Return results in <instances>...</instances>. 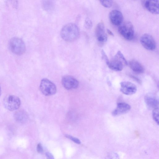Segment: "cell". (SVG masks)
I'll use <instances>...</instances> for the list:
<instances>
[{"label":"cell","mask_w":159,"mask_h":159,"mask_svg":"<svg viewBox=\"0 0 159 159\" xmlns=\"http://www.w3.org/2000/svg\"><path fill=\"white\" fill-rule=\"evenodd\" d=\"M80 35L78 26L73 23L68 24L64 26L61 31L62 38L67 42H72L77 39Z\"/></svg>","instance_id":"obj_1"},{"label":"cell","mask_w":159,"mask_h":159,"mask_svg":"<svg viewBox=\"0 0 159 159\" xmlns=\"http://www.w3.org/2000/svg\"><path fill=\"white\" fill-rule=\"evenodd\" d=\"M128 64L127 62L121 52L118 51L114 57L107 65L109 68L115 71H120L124 66Z\"/></svg>","instance_id":"obj_2"},{"label":"cell","mask_w":159,"mask_h":159,"mask_svg":"<svg viewBox=\"0 0 159 159\" xmlns=\"http://www.w3.org/2000/svg\"><path fill=\"white\" fill-rule=\"evenodd\" d=\"M118 31L122 36L127 40H131L134 37V27L130 21H127L122 23L119 26Z\"/></svg>","instance_id":"obj_3"},{"label":"cell","mask_w":159,"mask_h":159,"mask_svg":"<svg viewBox=\"0 0 159 159\" xmlns=\"http://www.w3.org/2000/svg\"><path fill=\"white\" fill-rule=\"evenodd\" d=\"M9 47L11 51L17 55L23 54L25 51V46L24 41L20 39L14 37L9 42Z\"/></svg>","instance_id":"obj_4"},{"label":"cell","mask_w":159,"mask_h":159,"mask_svg":"<svg viewBox=\"0 0 159 159\" xmlns=\"http://www.w3.org/2000/svg\"><path fill=\"white\" fill-rule=\"evenodd\" d=\"M3 104L5 107L10 111L17 109L20 105V99L18 97L13 95H8L4 98Z\"/></svg>","instance_id":"obj_5"},{"label":"cell","mask_w":159,"mask_h":159,"mask_svg":"<svg viewBox=\"0 0 159 159\" xmlns=\"http://www.w3.org/2000/svg\"><path fill=\"white\" fill-rule=\"evenodd\" d=\"M40 89L41 93L45 96L54 95L57 91L56 85L47 79H43L41 82Z\"/></svg>","instance_id":"obj_6"},{"label":"cell","mask_w":159,"mask_h":159,"mask_svg":"<svg viewBox=\"0 0 159 159\" xmlns=\"http://www.w3.org/2000/svg\"><path fill=\"white\" fill-rule=\"evenodd\" d=\"M140 40L142 45L148 50H153L156 48L155 40L152 36L150 34H143L141 37Z\"/></svg>","instance_id":"obj_7"},{"label":"cell","mask_w":159,"mask_h":159,"mask_svg":"<svg viewBox=\"0 0 159 159\" xmlns=\"http://www.w3.org/2000/svg\"><path fill=\"white\" fill-rule=\"evenodd\" d=\"M61 81L63 87L68 90L76 89L79 85V82L73 76L70 75L63 77Z\"/></svg>","instance_id":"obj_8"},{"label":"cell","mask_w":159,"mask_h":159,"mask_svg":"<svg viewBox=\"0 0 159 159\" xmlns=\"http://www.w3.org/2000/svg\"><path fill=\"white\" fill-rule=\"evenodd\" d=\"M120 91L126 95L135 93L137 90V87L133 83L129 81H122L120 83Z\"/></svg>","instance_id":"obj_9"},{"label":"cell","mask_w":159,"mask_h":159,"mask_svg":"<svg viewBox=\"0 0 159 159\" xmlns=\"http://www.w3.org/2000/svg\"><path fill=\"white\" fill-rule=\"evenodd\" d=\"M95 35L98 41L100 43H104L107 40V36L105 33V26L102 22L99 23L95 29Z\"/></svg>","instance_id":"obj_10"},{"label":"cell","mask_w":159,"mask_h":159,"mask_svg":"<svg viewBox=\"0 0 159 159\" xmlns=\"http://www.w3.org/2000/svg\"><path fill=\"white\" fill-rule=\"evenodd\" d=\"M109 18L113 25H120L122 23L123 16L120 11L114 10L110 12L109 14Z\"/></svg>","instance_id":"obj_11"},{"label":"cell","mask_w":159,"mask_h":159,"mask_svg":"<svg viewBox=\"0 0 159 159\" xmlns=\"http://www.w3.org/2000/svg\"><path fill=\"white\" fill-rule=\"evenodd\" d=\"M143 5L145 8L151 13L158 14L159 12L158 0H146L143 1Z\"/></svg>","instance_id":"obj_12"},{"label":"cell","mask_w":159,"mask_h":159,"mask_svg":"<svg viewBox=\"0 0 159 159\" xmlns=\"http://www.w3.org/2000/svg\"><path fill=\"white\" fill-rule=\"evenodd\" d=\"M131 107L125 102H120L117 104L116 108L113 111L112 114L117 116L127 113L130 109Z\"/></svg>","instance_id":"obj_13"},{"label":"cell","mask_w":159,"mask_h":159,"mask_svg":"<svg viewBox=\"0 0 159 159\" xmlns=\"http://www.w3.org/2000/svg\"><path fill=\"white\" fill-rule=\"evenodd\" d=\"M144 100L148 107L153 110L159 108V102L157 98L153 95L148 94L145 97Z\"/></svg>","instance_id":"obj_14"},{"label":"cell","mask_w":159,"mask_h":159,"mask_svg":"<svg viewBox=\"0 0 159 159\" xmlns=\"http://www.w3.org/2000/svg\"><path fill=\"white\" fill-rule=\"evenodd\" d=\"M15 120L19 123H25L27 120L28 116L27 113L23 110H20L16 111L14 115Z\"/></svg>","instance_id":"obj_15"},{"label":"cell","mask_w":159,"mask_h":159,"mask_svg":"<svg viewBox=\"0 0 159 159\" xmlns=\"http://www.w3.org/2000/svg\"><path fill=\"white\" fill-rule=\"evenodd\" d=\"M130 68L134 72L138 73H142L144 71V68L139 62L135 60H132L129 62Z\"/></svg>","instance_id":"obj_16"},{"label":"cell","mask_w":159,"mask_h":159,"mask_svg":"<svg viewBox=\"0 0 159 159\" xmlns=\"http://www.w3.org/2000/svg\"><path fill=\"white\" fill-rule=\"evenodd\" d=\"M152 117L153 120L158 125L159 124V108L153 110Z\"/></svg>","instance_id":"obj_17"},{"label":"cell","mask_w":159,"mask_h":159,"mask_svg":"<svg viewBox=\"0 0 159 159\" xmlns=\"http://www.w3.org/2000/svg\"><path fill=\"white\" fill-rule=\"evenodd\" d=\"M105 159H119V157L116 153L111 152L107 154L105 157Z\"/></svg>","instance_id":"obj_18"},{"label":"cell","mask_w":159,"mask_h":159,"mask_svg":"<svg viewBox=\"0 0 159 159\" xmlns=\"http://www.w3.org/2000/svg\"><path fill=\"white\" fill-rule=\"evenodd\" d=\"M100 2L103 6L107 8L111 7L113 3L112 0H101Z\"/></svg>","instance_id":"obj_19"},{"label":"cell","mask_w":159,"mask_h":159,"mask_svg":"<svg viewBox=\"0 0 159 159\" xmlns=\"http://www.w3.org/2000/svg\"><path fill=\"white\" fill-rule=\"evenodd\" d=\"M65 137L69 139H70L72 141L75 143L78 144L80 143V140L75 137L68 134L66 135Z\"/></svg>","instance_id":"obj_20"},{"label":"cell","mask_w":159,"mask_h":159,"mask_svg":"<svg viewBox=\"0 0 159 159\" xmlns=\"http://www.w3.org/2000/svg\"><path fill=\"white\" fill-rule=\"evenodd\" d=\"M101 53L102 58L104 60L106 64L107 65L109 62V61L107 55L103 49L101 50Z\"/></svg>","instance_id":"obj_21"},{"label":"cell","mask_w":159,"mask_h":159,"mask_svg":"<svg viewBox=\"0 0 159 159\" xmlns=\"http://www.w3.org/2000/svg\"><path fill=\"white\" fill-rule=\"evenodd\" d=\"M85 27L88 29H89L91 28L92 25V23L91 20L88 18H87L85 20Z\"/></svg>","instance_id":"obj_22"},{"label":"cell","mask_w":159,"mask_h":159,"mask_svg":"<svg viewBox=\"0 0 159 159\" xmlns=\"http://www.w3.org/2000/svg\"><path fill=\"white\" fill-rule=\"evenodd\" d=\"M37 150L38 152L41 153L43 152V147L40 143L38 144L37 147Z\"/></svg>","instance_id":"obj_23"},{"label":"cell","mask_w":159,"mask_h":159,"mask_svg":"<svg viewBox=\"0 0 159 159\" xmlns=\"http://www.w3.org/2000/svg\"><path fill=\"white\" fill-rule=\"evenodd\" d=\"M45 154L47 159H54L53 156L50 153L47 152Z\"/></svg>","instance_id":"obj_24"},{"label":"cell","mask_w":159,"mask_h":159,"mask_svg":"<svg viewBox=\"0 0 159 159\" xmlns=\"http://www.w3.org/2000/svg\"><path fill=\"white\" fill-rule=\"evenodd\" d=\"M107 32L108 34L111 36H113L114 34L109 29H107Z\"/></svg>","instance_id":"obj_25"},{"label":"cell","mask_w":159,"mask_h":159,"mask_svg":"<svg viewBox=\"0 0 159 159\" xmlns=\"http://www.w3.org/2000/svg\"><path fill=\"white\" fill-rule=\"evenodd\" d=\"M1 87L0 86V96L1 95Z\"/></svg>","instance_id":"obj_26"}]
</instances>
